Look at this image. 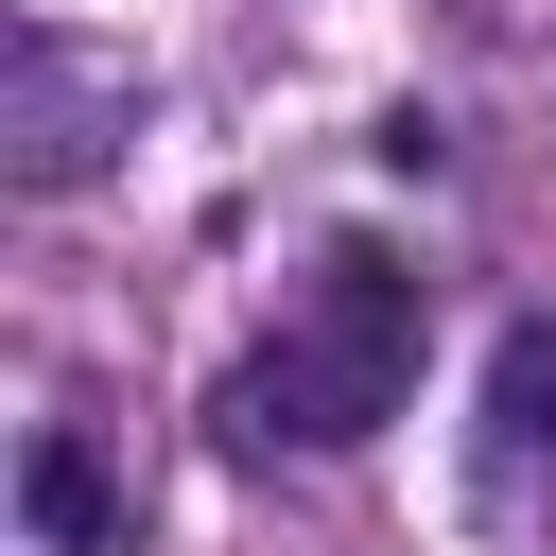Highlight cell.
<instances>
[{
	"label": "cell",
	"mask_w": 556,
	"mask_h": 556,
	"mask_svg": "<svg viewBox=\"0 0 556 556\" xmlns=\"http://www.w3.org/2000/svg\"><path fill=\"white\" fill-rule=\"evenodd\" d=\"M400 400H417V278H400L382 243H330V261H313V295L278 313V348L243 365V434L365 452Z\"/></svg>",
	"instance_id": "obj_1"
},
{
	"label": "cell",
	"mask_w": 556,
	"mask_h": 556,
	"mask_svg": "<svg viewBox=\"0 0 556 556\" xmlns=\"http://www.w3.org/2000/svg\"><path fill=\"white\" fill-rule=\"evenodd\" d=\"M87 122H104V87H87V70L52 52V35H17V174H35V191H70V174L104 156Z\"/></svg>",
	"instance_id": "obj_2"
},
{
	"label": "cell",
	"mask_w": 556,
	"mask_h": 556,
	"mask_svg": "<svg viewBox=\"0 0 556 556\" xmlns=\"http://www.w3.org/2000/svg\"><path fill=\"white\" fill-rule=\"evenodd\" d=\"M539 452H556V330L504 348V469H539Z\"/></svg>",
	"instance_id": "obj_4"
},
{
	"label": "cell",
	"mask_w": 556,
	"mask_h": 556,
	"mask_svg": "<svg viewBox=\"0 0 556 556\" xmlns=\"http://www.w3.org/2000/svg\"><path fill=\"white\" fill-rule=\"evenodd\" d=\"M17 504H35V539H52V556H104V521H122V486H104V452H87V434H35Z\"/></svg>",
	"instance_id": "obj_3"
}]
</instances>
